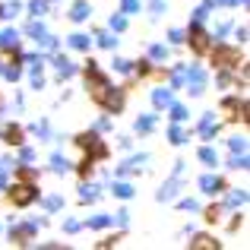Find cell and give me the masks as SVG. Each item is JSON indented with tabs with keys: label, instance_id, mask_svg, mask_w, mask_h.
Listing matches in <instances>:
<instances>
[{
	"label": "cell",
	"instance_id": "6da1fadb",
	"mask_svg": "<svg viewBox=\"0 0 250 250\" xmlns=\"http://www.w3.org/2000/svg\"><path fill=\"white\" fill-rule=\"evenodd\" d=\"M32 196H35V193H32V187H16V193H13V200H16L19 206H25V203H29Z\"/></svg>",
	"mask_w": 250,
	"mask_h": 250
},
{
	"label": "cell",
	"instance_id": "7a4b0ae2",
	"mask_svg": "<svg viewBox=\"0 0 250 250\" xmlns=\"http://www.w3.org/2000/svg\"><path fill=\"white\" fill-rule=\"evenodd\" d=\"M219 187L222 184L215 181V177H203V190H206V193H219Z\"/></svg>",
	"mask_w": 250,
	"mask_h": 250
},
{
	"label": "cell",
	"instance_id": "3957f363",
	"mask_svg": "<svg viewBox=\"0 0 250 250\" xmlns=\"http://www.w3.org/2000/svg\"><path fill=\"white\" fill-rule=\"evenodd\" d=\"M85 13H89V10H85V3H76V6H73V19H83Z\"/></svg>",
	"mask_w": 250,
	"mask_h": 250
},
{
	"label": "cell",
	"instance_id": "277c9868",
	"mask_svg": "<svg viewBox=\"0 0 250 250\" xmlns=\"http://www.w3.org/2000/svg\"><path fill=\"white\" fill-rule=\"evenodd\" d=\"M19 136H22V133H19L16 127H10V130H6V140H10V143H19Z\"/></svg>",
	"mask_w": 250,
	"mask_h": 250
},
{
	"label": "cell",
	"instance_id": "5b68a950",
	"mask_svg": "<svg viewBox=\"0 0 250 250\" xmlns=\"http://www.w3.org/2000/svg\"><path fill=\"white\" fill-rule=\"evenodd\" d=\"M124 10H127V13H133V10H140V0H124Z\"/></svg>",
	"mask_w": 250,
	"mask_h": 250
},
{
	"label": "cell",
	"instance_id": "8992f818",
	"mask_svg": "<svg viewBox=\"0 0 250 250\" xmlns=\"http://www.w3.org/2000/svg\"><path fill=\"white\" fill-rule=\"evenodd\" d=\"M114 193H117V196H130V187H127V184H117Z\"/></svg>",
	"mask_w": 250,
	"mask_h": 250
},
{
	"label": "cell",
	"instance_id": "52a82bcc",
	"mask_svg": "<svg viewBox=\"0 0 250 250\" xmlns=\"http://www.w3.org/2000/svg\"><path fill=\"white\" fill-rule=\"evenodd\" d=\"M203 162H209V165L215 162V152H212V149H203Z\"/></svg>",
	"mask_w": 250,
	"mask_h": 250
}]
</instances>
